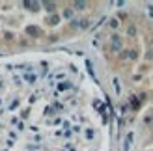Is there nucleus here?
<instances>
[{"label":"nucleus","instance_id":"f257e3e1","mask_svg":"<svg viewBox=\"0 0 153 151\" xmlns=\"http://www.w3.org/2000/svg\"><path fill=\"white\" fill-rule=\"evenodd\" d=\"M97 4L2 2L0 47H34L60 41L90 24Z\"/></svg>","mask_w":153,"mask_h":151},{"label":"nucleus","instance_id":"f03ea898","mask_svg":"<svg viewBox=\"0 0 153 151\" xmlns=\"http://www.w3.org/2000/svg\"><path fill=\"white\" fill-rule=\"evenodd\" d=\"M106 56L129 84L153 90V32L146 21L121 15L110 21Z\"/></svg>","mask_w":153,"mask_h":151},{"label":"nucleus","instance_id":"7ed1b4c3","mask_svg":"<svg viewBox=\"0 0 153 151\" xmlns=\"http://www.w3.org/2000/svg\"><path fill=\"white\" fill-rule=\"evenodd\" d=\"M148 151H153V144H151V146H149V147H148Z\"/></svg>","mask_w":153,"mask_h":151}]
</instances>
